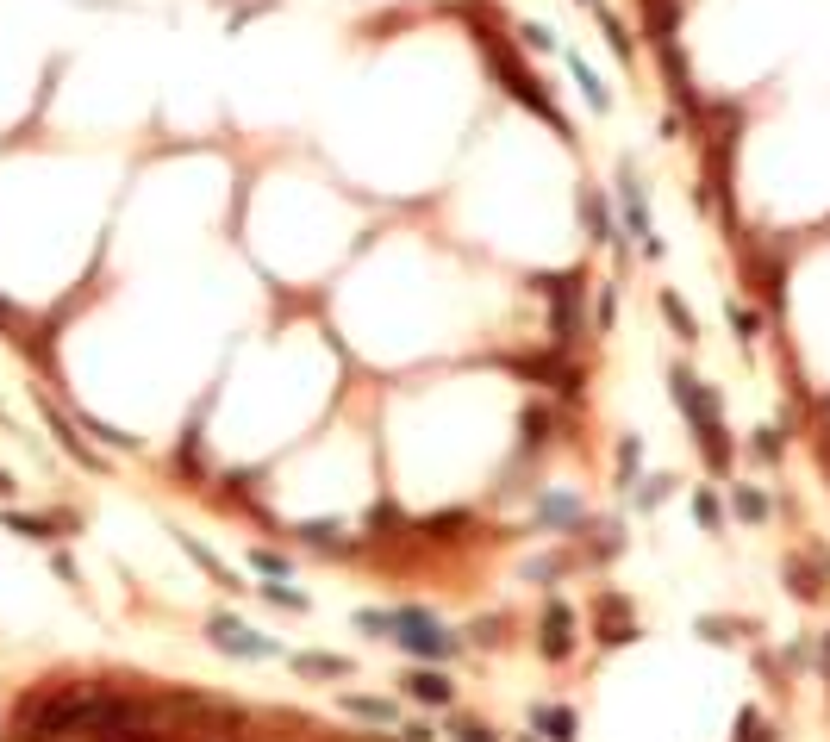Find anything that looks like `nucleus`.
Segmentation results:
<instances>
[{
    "label": "nucleus",
    "instance_id": "1",
    "mask_svg": "<svg viewBox=\"0 0 830 742\" xmlns=\"http://www.w3.org/2000/svg\"><path fill=\"white\" fill-rule=\"evenodd\" d=\"M356 624H363L369 636H388V642L413 649V655H431V661H450V655H456V636H450L443 624L431 618V612H418V606H394V612H363Z\"/></svg>",
    "mask_w": 830,
    "mask_h": 742
},
{
    "label": "nucleus",
    "instance_id": "2",
    "mask_svg": "<svg viewBox=\"0 0 830 742\" xmlns=\"http://www.w3.org/2000/svg\"><path fill=\"white\" fill-rule=\"evenodd\" d=\"M668 380H675V406H681V412L693 418V431H699L705 456H712L718 468H724V456H730V450H724V437H718V399H712V393H705V387H699L687 369H675Z\"/></svg>",
    "mask_w": 830,
    "mask_h": 742
},
{
    "label": "nucleus",
    "instance_id": "3",
    "mask_svg": "<svg viewBox=\"0 0 830 742\" xmlns=\"http://www.w3.org/2000/svg\"><path fill=\"white\" fill-rule=\"evenodd\" d=\"M618 219H625V231L650 249V256H662V238H656V225H650V194H643V181H637L631 162L618 169Z\"/></svg>",
    "mask_w": 830,
    "mask_h": 742
},
{
    "label": "nucleus",
    "instance_id": "4",
    "mask_svg": "<svg viewBox=\"0 0 830 742\" xmlns=\"http://www.w3.org/2000/svg\"><path fill=\"white\" fill-rule=\"evenodd\" d=\"M537 287L550 293V337L568 350L574 331H581V275H544Z\"/></svg>",
    "mask_w": 830,
    "mask_h": 742
},
{
    "label": "nucleus",
    "instance_id": "5",
    "mask_svg": "<svg viewBox=\"0 0 830 742\" xmlns=\"http://www.w3.org/2000/svg\"><path fill=\"white\" fill-rule=\"evenodd\" d=\"M487 63H494V75L506 82V94H512V100H525V107H537V113H544L550 125H562V113L550 107V94L537 88V75H525V69L512 63V50H500V44H487Z\"/></svg>",
    "mask_w": 830,
    "mask_h": 742
},
{
    "label": "nucleus",
    "instance_id": "6",
    "mask_svg": "<svg viewBox=\"0 0 830 742\" xmlns=\"http://www.w3.org/2000/svg\"><path fill=\"white\" fill-rule=\"evenodd\" d=\"M213 642H219V649H232V655H275V642H269V636H257L250 624H238V618H213Z\"/></svg>",
    "mask_w": 830,
    "mask_h": 742
},
{
    "label": "nucleus",
    "instance_id": "7",
    "mask_svg": "<svg viewBox=\"0 0 830 742\" xmlns=\"http://www.w3.org/2000/svg\"><path fill=\"white\" fill-rule=\"evenodd\" d=\"M599 624H606V630H599L606 642H625V636H637V618L625 612V599H618V593H606V599H599Z\"/></svg>",
    "mask_w": 830,
    "mask_h": 742
},
{
    "label": "nucleus",
    "instance_id": "8",
    "mask_svg": "<svg viewBox=\"0 0 830 742\" xmlns=\"http://www.w3.org/2000/svg\"><path fill=\"white\" fill-rule=\"evenodd\" d=\"M568 624H574V618H568V606H550V612H544V655H550V661H562V655L574 649Z\"/></svg>",
    "mask_w": 830,
    "mask_h": 742
},
{
    "label": "nucleus",
    "instance_id": "9",
    "mask_svg": "<svg viewBox=\"0 0 830 742\" xmlns=\"http://www.w3.org/2000/svg\"><path fill=\"white\" fill-rule=\"evenodd\" d=\"M406 693H413L418 705H450V693H456V686H450L443 674H431V668H418V674H406Z\"/></svg>",
    "mask_w": 830,
    "mask_h": 742
},
{
    "label": "nucleus",
    "instance_id": "10",
    "mask_svg": "<svg viewBox=\"0 0 830 742\" xmlns=\"http://www.w3.org/2000/svg\"><path fill=\"white\" fill-rule=\"evenodd\" d=\"M531 724H537L550 742H574V711H562V705H537Z\"/></svg>",
    "mask_w": 830,
    "mask_h": 742
},
{
    "label": "nucleus",
    "instance_id": "11",
    "mask_svg": "<svg viewBox=\"0 0 830 742\" xmlns=\"http://www.w3.org/2000/svg\"><path fill=\"white\" fill-rule=\"evenodd\" d=\"M568 75L581 82V94H587V107H593V113H606V107H612V94H606V82H599V75H593V69H587L581 57H568Z\"/></svg>",
    "mask_w": 830,
    "mask_h": 742
},
{
    "label": "nucleus",
    "instance_id": "12",
    "mask_svg": "<svg viewBox=\"0 0 830 742\" xmlns=\"http://www.w3.org/2000/svg\"><path fill=\"white\" fill-rule=\"evenodd\" d=\"M593 13H599V25H606V44H612V50H618V57L631 63V57H637V38H631V31L618 25V13H606V6H593Z\"/></svg>",
    "mask_w": 830,
    "mask_h": 742
},
{
    "label": "nucleus",
    "instance_id": "13",
    "mask_svg": "<svg viewBox=\"0 0 830 742\" xmlns=\"http://www.w3.org/2000/svg\"><path fill=\"white\" fill-rule=\"evenodd\" d=\"M662 319L675 325V337H681V344H693V337H699V325H693V312L681 306V300H675V293H662Z\"/></svg>",
    "mask_w": 830,
    "mask_h": 742
},
{
    "label": "nucleus",
    "instance_id": "14",
    "mask_svg": "<svg viewBox=\"0 0 830 742\" xmlns=\"http://www.w3.org/2000/svg\"><path fill=\"white\" fill-rule=\"evenodd\" d=\"M587 225H593V238H599V244H612V238H618V225H612V213H606V200H599V194H587Z\"/></svg>",
    "mask_w": 830,
    "mask_h": 742
},
{
    "label": "nucleus",
    "instance_id": "15",
    "mask_svg": "<svg viewBox=\"0 0 830 742\" xmlns=\"http://www.w3.org/2000/svg\"><path fill=\"white\" fill-rule=\"evenodd\" d=\"M350 718H369V724H394V705L388 699H344Z\"/></svg>",
    "mask_w": 830,
    "mask_h": 742
},
{
    "label": "nucleus",
    "instance_id": "16",
    "mask_svg": "<svg viewBox=\"0 0 830 742\" xmlns=\"http://www.w3.org/2000/svg\"><path fill=\"white\" fill-rule=\"evenodd\" d=\"M293 668H300V674H350V661H344V655H300Z\"/></svg>",
    "mask_w": 830,
    "mask_h": 742
},
{
    "label": "nucleus",
    "instance_id": "17",
    "mask_svg": "<svg viewBox=\"0 0 830 742\" xmlns=\"http://www.w3.org/2000/svg\"><path fill=\"white\" fill-rule=\"evenodd\" d=\"M6 530H19V537H57V524H44V518H25V511H6Z\"/></svg>",
    "mask_w": 830,
    "mask_h": 742
},
{
    "label": "nucleus",
    "instance_id": "18",
    "mask_svg": "<svg viewBox=\"0 0 830 742\" xmlns=\"http://www.w3.org/2000/svg\"><path fill=\"white\" fill-rule=\"evenodd\" d=\"M544 518H550V524H581V505L555 493V499H544Z\"/></svg>",
    "mask_w": 830,
    "mask_h": 742
},
{
    "label": "nucleus",
    "instance_id": "19",
    "mask_svg": "<svg viewBox=\"0 0 830 742\" xmlns=\"http://www.w3.org/2000/svg\"><path fill=\"white\" fill-rule=\"evenodd\" d=\"M637 462H643V443H637V437H625V443H618V468H625V487L637 481Z\"/></svg>",
    "mask_w": 830,
    "mask_h": 742
},
{
    "label": "nucleus",
    "instance_id": "20",
    "mask_svg": "<svg viewBox=\"0 0 830 742\" xmlns=\"http://www.w3.org/2000/svg\"><path fill=\"white\" fill-rule=\"evenodd\" d=\"M450 730H456V742H500L494 730H487V724H475V718H462V724H450Z\"/></svg>",
    "mask_w": 830,
    "mask_h": 742
},
{
    "label": "nucleus",
    "instance_id": "21",
    "mask_svg": "<svg viewBox=\"0 0 830 742\" xmlns=\"http://www.w3.org/2000/svg\"><path fill=\"white\" fill-rule=\"evenodd\" d=\"M550 437V412H525V443H544Z\"/></svg>",
    "mask_w": 830,
    "mask_h": 742
},
{
    "label": "nucleus",
    "instance_id": "22",
    "mask_svg": "<svg viewBox=\"0 0 830 742\" xmlns=\"http://www.w3.org/2000/svg\"><path fill=\"white\" fill-rule=\"evenodd\" d=\"M737 511H743V518H768V499H762V493H749V487H743V493H737Z\"/></svg>",
    "mask_w": 830,
    "mask_h": 742
},
{
    "label": "nucleus",
    "instance_id": "23",
    "mask_svg": "<svg viewBox=\"0 0 830 742\" xmlns=\"http://www.w3.org/2000/svg\"><path fill=\"white\" fill-rule=\"evenodd\" d=\"M250 562H257V568H263V574H275V581H287V562H281L275 549H257V555H250Z\"/></svg>",
    "mask_w": 830,
    "mask_h": 742
},
{
    "label": "nucleus",
    "instance_id": "24",
    "mask_svg": "<svg viewBox=\"0 0 830 742\" xmlns=\"http://www.w3.org/2000/svg\"><path fill=\"white\" fill-rule=\"evenodd\" d=\"M525 44H531V50H555V31L550 25H525Z\"/></svg>",
    "mask_w": 830,
    "mask_h": 742
},
{
    "label": "nucleus",
    "instance_id": "25",
    "mask_svg": "<svg viewBox=\"0 0 830 742\" xmlns=\"http://www.w3.org/2000/svg\"><path fill=\"white\" fill-rule=\"evenodd\" d=\"M756 456L774 462V456H781V431H762V437H756Z\"/></svg>",
    "mask_w": 830,
    "mask_h": 742
},
{
    "label": "nucleus",
    "instance_id": "26",
    "mask_svg": "<svg viewBox=\"0 0 830 742\" xmlns=\"http://www.w3.org/2000/svg\"><path fill=\"white\" fill-rule=\"evenodd\" d=\"M269 599H275V606H306V593H300V587H281V581L269 587Z\"/></svg>",
    "mask_w": 830,
    "mask_h": 742
},
{
    "label": "nucleus",
    "instance_id": "27",
    "mask_svg": "<svg viewBox=\"0 0 830 742\" xmlns=\"http://www.w3.org/2000/svg\"><path fill=\"white\" fill-rule=\"evenodd\" d=\"M693 511H699V524H718V499H712V493L693 499Z\"/></svg>",
    "mask_w": 830,
    "mask_h": 742
},
{
    "label": "nucleus",
    "instance_id": "28",
    "mask_svg": "<svg viewBox=\"0 0 830 742\" xmlns=\"http://www.w3.org/2000/svg\"><path fill=\"white\" fill-rule=\"evenodd\" d=\"M306 543H337V524H306Z\"/></svg>",
    "mask_w": 830,
    "mask_h": 742
},
{
    "label": "nucleus",
    "instance_id": "29",
    "mask_svg": "<svg viewBox=\"0 0 830 742\" xmlns=\"http://www.w3.org/2000/svg\"><path fill=\"white\" fill-rule=\"evenodd\" d=\"M406 742H431V724H406Z\"/></svg>",
    "mask_w": 830,
    "mask_h": 742
},
{
    "label": "nucleus",
    "instance_id": "30",
    "mask_svg": "<svg viewBox=\"0 0 830 742\" xmlns=\"http://www.w3.org/2000/svg\"><path fill=\"white\" fill-rule=\"evenodd\" d=\"M0 493H13V481H6V475H0Z\"/></svg>",
    "mask_w": 830,
    "mask_h": 742
},
{
    "label": "nucleus",
    "instance_id": "31",
    "mask_svg": "<svg viewBox=\"0 0 830 742\" xmlns=\"http://www.w3.org/2000/svg\"><path fill=\"white\" fill-rule=\"evenodd\" d=\"M574 6H599V0H574Z\"/></svg>",
    "mask_w": 830,
    "mask_h": 742
}]
</instances>
